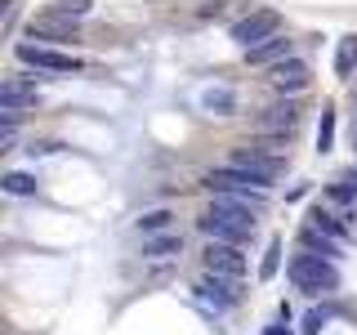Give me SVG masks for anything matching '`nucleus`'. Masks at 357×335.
I'll return each instance as SVG.
<instances>
[{"mask_svg":"<svg viewBox=\"0 0 357 335\" xmlns=\"http://www.w3.org/2000/svg\"><path fill=\"white\" fill-rule=\"evenodd\" d=\"M353 148H357V126H353Z\"/></svg>","mask_w":357,"mask_h":335,"instance_id":"a878e982","label":"nucleus"},{"mask_svg":"<svg viewBox=\"0 0 357 335\" xmlns=\"http://www.w3.org/2000/svg\"><path fill=\"white\" fill-rule=\"evenodd\" d=\"M353 67H357V36H344L340 50H335V72H340V76H353Z\"/></svg>","mask_w":357,"mask_h":335,"instance_id":"dca6fc26","label":"nucleus"},{"mask_svg":"<svg viewBox=\"0 0 357 335\" xmlns=\"http://www.w3.org/2000/svg\"><path fill=\"white\" fill-rule=\"evenodd\" d=\"M201 103H206L210 112H215V117H228L237 98H232V89H206V94H201Z\"/></svg>","mask_w":357,"mask_h":335,"instance_id":"f3484780","label":"nucleus"},{"mask_svg":"<svg viewBox=\"0 0 357 335\" xmlns=\"http://www.w3.org/2000/svg\"><path fill=\"white\" fill-rule=\"evenodd\" d=\"M206 188H210L215 197H237V201H250L255 210H264V206H268V188H264L255 174L232 170V165H219V170H210V174H206Z\"/></svg>","mask_w":357,"mask_h":335,"instance_id":"f03ea898","label":"nucleus"},{"mask_svg":"<svg viewBox=\"0 0 357 335\" xmlns=\"http://www.w3.org/2000/svg\"><path fill=\"white\" fill-rule=\"evenodd\" d=\"M312 81V72H308V63H299V59H286L282 67H273V85L282 89V94H299V89H308Z\"/></svg>","mask_w":357,"mask_h":335,"instance_id":"9d476101","label":"nucleus"},{"mask_svg":"<svg viewBox=\"0 0 357 335\" xmlns=\"http://www.w3.org/2000/svg\"><path fill=\"white\" fill-rule=\"evenodd\" d=\"M321 322H326V313H321V308H312L308 318H304V335H317V331H321Z\"/></svg>","mask_w":357,"mask_h":335,"instance_id":"b1692460","label":"nucleus"},{"mask_svg":"<svg viewBox=\"0 0 357 335\" xmlns=\"http://www.w3.org/2000/svg\"><path fill=\"white\" fill-rule=\"evenodd\" d=\"M349 184H357V165H353V174H349Z\"/></svg>","mask_w":357,"mask_h":335,"instance_id":"393cba45","label":"nucleus"},{"mask_svg":"<svg viewBox=\"0 0 357 335\" xmlns=\"http://www.w3.org/2000/svg\"><path fill=\"white\" fill-rule=\"evenodd\" d=\"M312 228H321V232H326V237H335V241H340L344 237V228H340V219H335V215H326V210H312Z\"/></svg>","mask_w":357,"mask_h":335,"instance_id":"412c9836","label":"nucleus"},{"mask_svg":"<svg viewBox=\"0 0 357 335\" xmlns=\"http://www.w3.org/2000/svg\"><path fill=\"white\" fill-rule=\"evenodd\" d=\"M206 273H219V277H237L245 273V255L241 246H223V241H210L206 246Z\"/></svg>","mask_w":357,"mask_h":335,"instance_id":"0eeeda50","label":"nucleus"},{"mask_svg":"<svg viewBox=\"0 0 357 335\" xmlns=\"http://www.w3.org/2000/svg\"><path fill=\"white\" fill-rule=\"evenodd\" d=\"M31 103H36V85L18 81V76H9V81L0 85V112L18 117V107H31Z\"/></svg>","mask_w":357,"mask_h":335,"instance_id":"9b49d317","label":"nucleus"},{"mask_svg":"<svg viewBox=\"0 0 357 335\" xmlns=\"http://www.w3.org/2000/svg\"><path fill=\"white\" fill-rule=\"evenodd\" d=\"M299 246H304V255H321V260H331V255H340V246H335V237H326L321 228H308L299 232Z\"/></svg>","mask_w":357,"mask_h":335,"instance_id":"4468645a","label":"nucleus"},{"mask_svg":"<svg viewBox=\"0 0 357 335\" xmlns=\"http://www.w3.org/2000/svg\"><path fill=\"white\" fill-rule=\"evenodd\" d=\"M290 59V40L286 36H273L268 45H259V50H245V63L250 67H282Z\"/></svg>","mask_w":357,"mask_h":335,"instance_id":"f8f14e48","label":"nucleus"},{"mask_svg":"<svg viewBox=\"0 0 357 335\" xmlns=\"http://www.w3.org/2000/svg\"><path fill=\"white\" fill-rule=\"evenodd\" d=\"M0 188H5L9 197H31V193H36V174H22V170H9L5 179H0Z\"/></svg>","mask_w":357,"mask_h":335,"instance_id":"2eb2a0df","label":"nucleus"},{"mask_svg":"<svg viewBox=\"0 0 357 335\" xmlns=\"http://www.w3.org/2000/svg\"><path fill=\"white\" fill-rule=\"evenodd\" d=\"M335 148V112L321 107V126H317V152H331Z\"/></svg>","mask_w":357,"mask_h":335,"instance_id":"a211bd4d","label":"nucleus"},{"mask_svg":"<svg viewBox=\"0 0 357 335\" xmlns=\"http://www.w3.org/2000/svg\"><path fill=\"white\" fill-rule=\"evenodd\" d=\"M277 27H282V14H273V9H255V14H245L232 22V40L241 45V50H259L277 36Z\"/></svg>","mask_w":357,"mask_h":335,"instance_id":"20e7f679","label":"nucleus"},{"mask_svg":"<svg viewBox=\"0 0 357 335\" xmlns=\"http://www.w3.org/2000/svg\"><path fill=\"white\" fill-rule=\"evenodd\" d=\"M174 251H178V232H165V237H156V241L143 246L148 260H161V255H174Z\"/></svg>","mask_w":357,"mask_h":335,"instance_id":"6ab92c4d","label":"nucleus"},{"mask_svg":"<svg viewBox=\"0 0 357 335\" xmlns=\"http://www.w3.org/2000/svg\"><path fill=\"white\" fill-rule=\"evenodd\" d=\"M255 215L259 210L250 206V201H237V197H215L206 206V215H201V232H206L210 241H223V246H241L250 241L255 232Z\"/></svg>","mask_w":357,"mask_h":335,"instance_id":"f257e3e1","label":"nucleus"},{"mask_svg":"<svg viewBox=\"0 0 357 335\" xmlns=\"http://www.w3.org/2000/svg\"><path fill=\"white\" fill-rule=\"evenodd\" d=\"M54 18H67V22H81L89 14V0H72V5H50Z\"/></svg>","mask_w":357,"mask_h":335,"instance_id":"aec40b11","label":"nucleus"},{"mask_svg":"<svg viewBox=\"0 0 357 335\" xmlns=\"http://www.w3.org/2000/svg\"><path fill=\"white\" fill-rule=\"evenodd\" d=\"M161 228H170V210H148L139 219V232H161Z\"/></svg>","mask_w":357,"mask_h":335,"instance_id":"4be33fe9","label":"nucleus"},{"mask_svg":"<svg viewBox=\"0 0 357 335\" xmlns=\"http://www.w3.org/2000/svg\"><path fill=\"white\" fill-rule=\"evenodd\" d=\"M18 63H27V67H40V72H81V59L76 54H63V50H45V45H18Z\"/></svg>","mask_w":357,"mask_h":335,"instance_id":"423d86ee","label":"nucleus"},{"mask_svg":"<svg viewBox=\"0 0 357 335\" xmlns=\"http://www.w3.org/2000/svg\"><path fill=\"white\" fill-rule=\"evenodd\" d=\"M277 264H282V241H268V255H264V264H259V277H264V282L277 273Z\"/></svg>","mask_w":357,"mask_h":335,"instance_id":"5701e85b","label":"nucleus"},{"mask_svg":"<svg viewBox=\"0 0 357 335\" xmlns=\"http://www.w3.org/2000/svg\"><path fill=\"white\" fill-rule=\"evenodd\" d=\"M299 112H304V107L290 103V98H286V103H273V107H264L259 117H255V130H259V134H290L299 126Z\"/></svg>","mask_w":357,"mask_h":335,"instance_id":"6e6552de","label":"nucleus"},{"mask_svg":"<svg viewBox=\"0 0 357 335\" xmlns=\"http://www.w3.org/2000/svg\"><path fill=\"white\" fill-rule=\"evenodd\" d=\"M197 295L206 299V304H215V308H232L237 304V286H232V277H219V273H206L197 282Z\"/></svg>","mask_w":357,"mask_h":335,"instance_id":"1a4fd4ad","label":"nucleus"},{"mask_svg":"<svg viewBox=\"0 0 357 335\" xmlns=\"http://www.w3.org/2000/svg\"><path fill=\"white\" fill-rule=\"evenodd\" d=\"M232 170H245V174H255V179H259V184L268 188V184H273V179L277 174H282L286 170V161H282V156H277V152H264V148H250V143H245V148H237V152H232Z\"/></svg>","mask_w":357,"mask_h":335,"instance_id":"39448f33","label":"nucleus"},{"mask_svg":"<svg viewBox=\"0 0 357 335\" xmlns=\"http://www.w3.org/2000/svg\"><path fill=\"white\" fill-rule=\"evenodd\" d=\"M290 282H295V290H308V295H331L340 286V273L321 255H295L290 260Z\"/></svg>","mask_w":357,"mask_h":335,"instance_id":"7ed1b4c3","label":"nucleus"},{"mask_svg":"<svg viewBox=\"0 0 357 335\" xmlns=\"http://www.w3.org/2000/svg\"><path fill=\"white\" fill-rule=\"evenodd\" d=\"M72 31H76V22H67V18H54L50 9L31 18V36H45V40H72Z\"/></svg>","mask_w":357,"mask_h":335,"instance_id":"ddd939ff","label":"nucleus"}]
</instances>
